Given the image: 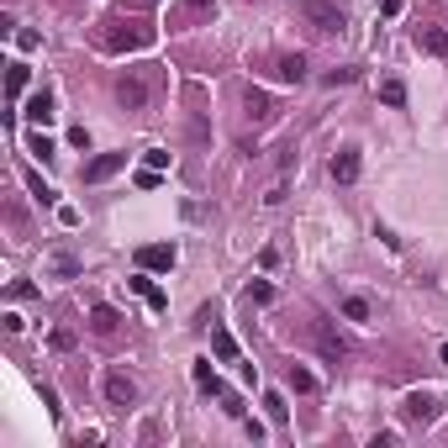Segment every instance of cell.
<instances>
[{
  "label": "cell",
  "instance_id": "1",
  "mask_svg": "<svg viewBox=\"0 0 448 448\" xmlns=\"http://www.w3.org/2000/svg\"><path fill=\"white\" fill-rule=\"evenodd\" d=\"M90 43L100 47V53H148V47L158 43V32L148 22H137V16H111V22H95V32H90Z\"/></svg>",
  "mask_w": 448,
  "mask_h": 448
},
{
  "label": "cell",
  "instance_id": "2",
  "mask_svg": "<svg viewBox=\"0 0 448 448\" xmlns=\"http://www.w3.org/2000/svg\"><path fill=\"white\" fill-rule=\"evenodd\" d=\"M158 90H164V69H127L117 80V100L121 111H148L158 100Z\"/></svg>",
  "mask_w": 448,
  "mask_h": 448
},
{
  "label": "cell",
  "instance_id": "3",
  "mask_svg": "<svg viewBox=\"0 0 448 448\" xmlns=\"http://www.w3.org/2000/svg\"><path fill=\"white\" fill-rule=\"evenodd\" d=\"M301 22H306L311 32L332 37V32H343L348 11H343V0H301Z\"/></svg>",
  "mask_w": 448,
  "mask_h": 448
},
{
  "label": "cell",
  "instance_id": "4",
  "mask_svg": "<svg viewBox=\"0 0 448 448\" xmlns=\"http://www.w3.org/2000/svg\"><path fill=\"white\" fill-rule=\"evenodd\" d=\"M253 69L269 74V80H280V84H301L306 80V59H301V53H269V59H259Z\"/></svg>",
  "mask_w": 448,
  "mask_h": 448
},
{
  "label": "cell",
  "instance_id": "5",
  "mask_svg": "<svg viewBox=\"0 0 448 448\" xmlns=\"http://www.w3.org/2000/svg\"><path fill=\"white\" fill-rule=\"evenodd\" d=\"M401 417H406L412 427L438 422V417H443V396H438V390H412V396L401 401Z\"/></svg>",
  "mask_w": 448,
  "mask_h": 448
},
{
  "label": "cell",
  "instance_id": "6",
  "mask_svg": "<svg viewBox=\"0 0 448 448\" xmlns=\"http://www.w3.org/2000/svg\"><path fill=\"white\" fill-rule=\"evenodd\" d=\"M311 343H317V354L327 359V364H343V359H348V343L338 338L332 322H311Z\"/></svg>",
  "mask_w": 448,
  "mask_h": 448
},
{
  "label": "cell",
  "instance_id": "7",
  "mask_svg": "<svg viewBox=\"0 0 448 448\" xmlns=\"http://www.w3.org/2000/svg\"><path fill=\"white\" fill-rule=\"evenodd\" d=\"M100 390H106V401H111V406H132V401H137V380H132L127 369H106Z\"/></svg>",
  "mask_w": 448,
  "mask_h": 448
},
{
  "label": "cell",
  "instance_id": "8",
  "mask_svg": "<svg viewBox=\"0 0 448 448\" xmlns=\"http://www.w3.org/2000/svg\"><path fill=\"white\" fill-rule=\"evenodd\" d=\"M90 332L111 343V338L121 332V311H117V306H106V301H100V306H90Z\"/></svg>",
  "mask_w": 448,
  "mask_h": 448
},
{
  "label": "cell",
  "instance_id": "9",
  "mask_svg": "<svg viewBox=\"0 0 448 448\" xmlns=\"http://www.w3.org/2000/svg\"><path fill=\"white\" fill-rule=\"evenodd\" d=\"M174 259H179L174 243H148V248H137V264H142V269H174Z\"/></svg>",
  "mask_w": 448,
  "mask_h": 448
},
{
  "label": "cell",
  "instance_id": "10",
  "mask_svg": "<svg viewBox=\"0 0 448 448\" xmlns=\"http://www.w3.org/2000/svg\"><path fill=\"white\" fill-rule=\"evenodd\" d=\"M359 169H364L359 148H338V154H332V179H338V185H354V179H359Z\"/></svg>",
  "mask_w": 448,
  "mask_h": 448
},
{
  "label": "cell",
  "instance_id": "11",
  "mask_svg": "<svg viewBox=\"0 0 448 448\" xmlns=\"http://www.w3.org/2000/svg\"><path fill=\"white\" fill-rule=\"evenodd\" d=\"M117 169H127V154H100L84 164V185H100V179H111Z\"/></svg>",
  "mask_w": 448,
  "mask_h": 448
},
{
  "label": "cell",
  "instance_id": "12",
  "mask_svg": "<svg viewBox=\"0 0 448 448\" xmlns=\"http://www.w3.org/2000/svg\"><path fill=\"white\" fill-rule=\"evenodd\" d=\"M127 285H132V290H137V295H142V301H148L154 311H164V306H169V295H164V290L154 285V274H148V269H142V274H132Z\"/></svg>",
  "mask_w": 448,
  "mask_h": 448
},
{
  "label": "cell",
  "instance_id": "13",
  "mask_svg": "<svg viewBox=\"0 0 448 448\" xmlns=\"http://www.w3.org/2000/svg\"><path fill=\"white\" fill-rule=\"evenodd\" d=\"M27 117H32L37 127H47V121H53V90H32L27 95Z\"/></svg>",
  "mask_w": 448,
  "mask_h": 448
},
{
  "label": "cell",
  "instance_id": "14",
  "mask_svg": "<svg viewBox=\"0 0 448 448\" xmlns=\"http://www.w3.org/2000/svg\"><path fill=\"white\" fill-rule=\"evenodd\" d=\"M27 80H32V74H27V64H22V59H11V64H6V100H11V106L22 100Z\"/></svg>",
  "mask_w": 448,
  "mask_h": 448
},
{
  "label": "cell",
  "instance_id": "15",
  "mask_svg": "<svg viewBox=\"0 0 448 448\" xmlns=\"http://www.w3.org/2000/svg\"><path fill=\"white\" fill-rule=\"evenodd\" d=\"M243 106H248V121H269V117H274V100H269L264 90H253V84H248Z\"/></svg>",
  "mask_w": 448,
  "mask_h": 448
},
{
  "label": "cell",
  "instance_id": "16",
  "mask_svg": "<svg viewBox=\"0 0 448 448\" xmlns=\"http://www.w3.org/2000/svg\"><path fill=\"white\" fill-rule=\"evenodd\" d=\"M211 354L222 359V364H237V338L227 327H211Z\"/></svg>",
  "mask_w": 448,
  "mask_h": 448
},
{
  "label": "cell",
  "instance_id": "17",
  "mask_svg": "<svg viewBox=\"0 0 448 448\" xmlns=\"http://www.w3.org/2000/svg\"><path fill=\"white\" fill-rule=\"evenodd\" d=\"M417 43H422L433 59H448V32H443V27H422V32H417Z\"/></svg>",
  "mask_w": 448,
  "mask_h": 448
},
{
  "label": "cell",
  "instance_id": "18",
  "mask_svg": "<svg viewBox=\"0 0 448 448\" xmlns=\"http://www.w3.org/2000/svg\"><path fill=\"white\" fill-rule=\"evenodd\" d=\"M195 385L206 390V396H222V380H216V369H211V359H195Z\"/></svg>",
  "mask_w": 448,
  "mask_h": 448
},
{
  "label": "cell",
  "instance_id": "19",
  "mask_svg": "<svg viewBox=\"0 0 448 448\" xmlns=\"http://www.w3.org/2000/svg\"><path fill=\"white\" fill-rule=\"evenodd\" d=\"M27 185H32V195H37V201H43V206H53V201H59V190L47 185V179L37 174V169H27Z\"/></svg>",
  "mask_w": 448,
  "mask_h": 448
},
{
  "label": "cell",
  "instance_id": "20",
  "mask_svg": "<svg viewBox=\"0 0 448 448\" xmlns=\"http://www.w3.org/2000/svg\"><path fill=\"white\" fill-rule=\"evenodd\" d=\"M264 412H269V422H274V427H285L290 406H285V396H280V390H269V396H264Z\"/></svg>",
  "mask_w": 448,
  "mask_h": 448
},
{
  "label": "cell",
  "instance_id": "21",
  "mask_svg": "<svg viewBox=\"0 0 448 448\" xmlns=\"http://www.w3.org/2000/svg\"><path fill=\"white\" fill-rule=\"evenodd\" d=\"M380 100H385V106H406V84L401 80H380Z\"/></svg>",
  "mask_w": 448,
  "mask_h": 448
},
{
  "label": "cell",
  "instance_id": "22",
  "mask_svg": "<svg viewBox=\"0 0 448 448\" xmlns=\"http://www.w3.org/2000/svg\"><path fill=\"white\" fill-rule=\"evenodd\" d=\"M343 317L348 322H369V301L364 295H348V301H343Z\"/></svg>",
  "mask_w": 448,
  "mask_h": 448
},
{
  "label": "cell",
  "instance_id": "23",
  "mask_svg": "<svg viewBox=\"0 0 448 448\" xmlns=\"http://www.w3.org/2000/svg\"><path fill=\"white\" fill-rule=\"evenodd\" d=\"M248 301H253V306H269V301H274V285L269 280H253V285H248Z\"/></svg>",
  "mask_w": 448,
  "mask_h": 448
},
{
  "label": "cell",
  "instance_id": "24",
  "mask_svg": "<svg viewBox=\"0 0 448 448\" xmlns=\"http://www.w3.org/2000/svg\"><path fill=\"white\" fill-rule=\"evenodd\" d=\"M47 343H53L59 354H69V348H74L80 338H74V327H53V332H47Z\"/></svg>",
  "mask_w": 448,
  "mask_h": 448
},
{
  "label": "cell",
  "instance_id": "25",
  "mask_svg": "<svg viewBox=\"0 0 448 448\" xmlns=\"http://www.w3.org/2000/svg\"><path fill=\"white\" fill-rule=\"evenodd\" d=\"M290 390H317V375L301 369V364H290Z\"/></svg>",
  "mask_w": 448,
  "mask_h": 448
},
{
  "label": "cell",
  "instance_id": "26",
  "mask_svg": "<svg viewBox=\"0 0 448 448\" xmlns=\"http://www.w3.org/2000/svg\"><path fill=\"white\" fill-rule=\"evenodd\" d=\"M27 148H32V158H43V164H47V158H53V154H59V148H53V142H47L43 132H37V137L27 142Z\"/></svg>",
  "mask_w": 448,
  "mask_h": 448
},
{
  "label": "cell",
  "instance_id": "27",
  "mask_svg": "<svg viewBox=\"0 0 448 448\" xmlns=\"http://www.w3.org/2000/svg\"><path fill=\"white\" fill-rule=\"evenodd\" d=\"M142 164H148V169H169V154H164V148H148V154H142Z\"/></svg>",
  "mask_w": 448,
  "mask_h": 448
},
{
  "label": "cell",
  "instance_id": "28",
  "mask_svg": "<svg viewBox=\"0 0 448 448\" xmlns=\"http://www.w3.org/2000/svg\"><path fill=\"white\" fill-rule=\"evenodd\" d=\"M27 295H37V285H32V280H16V285H11V301H27Z\"/></svg>",
  "mask_w": 448,
  "mask_h": 448
},
{
  "label": "cell",
  "instance_id": "29",
  "mask_svg": "<svg viewBox=\"0 0 448 448\" xmlns=\"http://www.w3.org/2000/svg\"><path fill=\"white\" fill-rule=\"evenodd\" d=\"M211 6H216V0H185V11H190V16H206Z\"/></svg>",
  "mask_w": 448,
  "mask_h": 448
},
{
  "label": "cell",
  "instance_id": "30",
  "mask_svg": "<svg viewBox=\"0 0 448 448\" xmlns=\"http://www.w3.org/2000/svg\"><path fill=\"white\" fill-rule=\"evenodd\" d=\"M158 0H121V11H154Z\"/></svg>",
  "mask_w": 448,
  "mask_h": 448
},
{
  "label": "cell",
  "instance_id": "31",
  "mask_svg": "<svg viewBox=\"0 0 448 448\" xmlns=\"http://www.w3.org/2000/svg\"><path fill=\"white\" fill-rule=\"evenodd\" d=\"M443 364H448V343H443Z\"/></svg>",
  "mask_w": 448,
  "mask_h": 448
}]
</instances>
